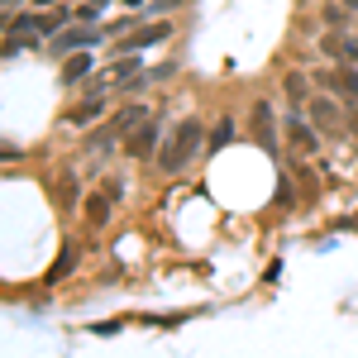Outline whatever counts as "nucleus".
<instances>
[{"mask_svg": "<svg viewBox=\"0 0 358 358\" xmlns=\"http://www.w3.org/2000/svg\"><path fill=\"white\" fill-rule=\"evenodd\" d=\"M196 153H201V120L192 115V120H182V124H177V134L167 138V148L158 153V167L172 177V172H182V167L192 163Z\"/></svg>", "mask_w": 358, "mask_h": 358, "instance_id": "obj_1", "label": "nucleus"}, {"mask_svg": "<svg viewBox=\"0 0 358 358\" xmlns=\"http://www.w3.org/2000/svg\"><path fill=\"white\" fill-rule=\"evenodd\" d=\"M306 120H310L320 134H339V129H344V106H339L334 96H310V101H306Z\"/></svg>", "mask_w": 358, "mask_h": 358, "instance_id": "obj_2", "label": "nucleus"}, {"mask_svg": "<svg viewBox=\"0 0 358 358\" xmlns=\"http://www.w3.org/2000/svg\"><path fill=\"white\" fill-rule=\"evenodd\" d=\"M287 143H292L301 158H310V153H320V129H315L306 115L292 110V115H287Z\"/></svg>", "mask_w": 358, "mask_h": 358, "instance_id": "obj_3", "label": "nucleus"}, {"mask_svg": "<svg viewBox=\"0 0 358 358\" xmlns=\"http://www.w3.org/2000/svg\"><path fill=\"white\" fill-rule=\"evenodd\" d=\"M253 138L263 143V148H277V115L268 101H258L253 106Z\"/></svg>", "mask_w": 358, "mask_h": 358, "instance_id": "obj_4", "label": "nucleus"}, {"mask_svg": "<svg viewBox=\"0 0 358 358\" xmlns=\"http://www.w3.org/2000/svg\"><path fill=\"white\" fill-rule=\"evenodd\" d=\"M91 43H96V29H67V34L53 38V53L72 57V53H82V48H91Z\"/></svg>", "mask_w": 358, "mask_h": 358, "instance_id": "obj_5", "label": "nucleus"}, {"mask_svg": "<svg viewBox=\"0 0 358 358\" xmlns=\"http://www.w3.org/2000/svg\"><path fill=\"white\" fill-rule=\"evenodd\" d=\"M124 148H129V158H148L158 148V120H148L143 129H134V134L124 138Z\"/></svg>", "mask_w": 358, "mask_h": 358, "instance_id": "obj_6", "label": "nucleus"}, {"mask_svg": "<svg viewBox=\"0 0 358 358\" xmlns=\"http://www.w3.org/2000/svg\"><path fill=\"white\" fill-rule=\"evenodd\" d=\"M148 120H153V115L143 110V106H124V110H120V120H115V129H120V134L129 138V134H134V129H143Z\"/></svg>", "mask_w": 358, "mask_h": 358, "instance_id": "obj_7", "label": "nucleus"}, {"mask_svg": "<svg viewBox=\"0 0 358 358\" xmlns=\"http://www.w3.org/2000/svg\"><path fill=\"white\" fill-rule=\"evenodd\" d=\"M110 201H115L110 192H96L91 201H86V220H91V229H101V224L110 220Z\"/></svg>", "mask_w": 358, "mask_h": 358, "instance_id": "obj_8", "label": "nucleus"}, {"mask_svg": "<svg viewBox=\"0 0 358 358\" xmlns=\"http://www.w3.org/2000/svg\"><path fill=\"white\" fill-rule=\"evenodd\" d=\"M115 134H120L115 124H106V129H96V134L86 138V153H91V158H106V148L115 143Z\"/></svg>", "mask_w": 358, "mask_h": 358, "instance_id": "obj_9", "label": "nucleus"}, {"mask_svg": "<svg viewBox=\"0 0 358 358\" xmlns=\"http://www.w3.org/2000/svg\"><path fill=\"white\" fill-rule=\"evenodd\" d=\"M86 72H91V57L86 53H72L67 62H62V82H82Z\"/></svg>", "mask_w": 358, "mask_h": 358, "instance_id": "obj_10", "label": "nucleus"}, {"mask_svg": "<svg viewBox=\"0 0 358 358\" xmlns=\"http://www.w3.org/2000/svg\"><path fill=\"white\" fill-rule=\"evenodd\" d=\"M163 38H167V24H148L129 38V48H153V43H163Z\"/></svg>", "mask_w": 358, "mask_h": 358, "instance_id": "obj_11", "label": "nucleus"}, {"mask_svg": "<svg viewBox=\"0 0 358 358\" xmlns=\"http://www.w3.org/2000/svg\"><path fill=\"white\" fill-rule=\"evenodd\" d=\"M101 110H106V106H101V96H96V101H82L77 110L67 115V124H91V120H96Z\"/></svg>", "mask_w": 358, "mask_h": 358, "instance_id": "obj_12", "label": "nucleus"}, {"mask_svg": "<svg viewBox=\"0 0 358 358\" xmlns=\"http://www.w3.org/2000/svg\"><path fill=\"white\" fill-rule=\"evenodd\" d=\"M282 91H287L292 101H310V91H306V77H301V72H287V77H282Z\"/></svg>", "mask_w": 358, "mask_h": 358, "instance_id": "obj_13", "label": "nucleus"}, {"mask_svg": "<svg viewBox=\"0 0 358 358\" xmlns=\"http://www.w3.org/2000/svg\"><path fill=\"white\" fill-rule=\"evenodd\" d=\"M72 263H77V253H72V248H62V253H57V263H53V273H48V282L67 277V273H72Z\"/></svg>", "mask_w": 358, "mask_h": 358, "instance_id": "obj_14", "label": "nucleus"}, {"mask_svg": "<svg viewBox=\"0 0 358 358\" xmlns=\"http://www.w3.org/2000/svg\"><path fill=\"white\" fill-rule=\"evenodd\" d=\"M339 57H344L349 67H358V38L354 34H339Z\"/></svg>", "mask_w": 358, "mask_h": 358, "instance_id": "obj_15", "label": "nucleus"}, {"mask_svg": "<svg viewBox=\"0 0 358 358\" xmlns=\"http://www.w3.org/2000/svg\"><path fill=\"white\" fill-rule=\"evenodd\" d=\"M229 134H234V120L224 115V120H220V129H215V148H220V143H229Z\"/></svg>", "mask_w": 358, "mask_h": 358, "instance_id": "obj_16", "label": "nucleus"}, {"mask_svg": "<svg viewBox=\"0 0 358 358\" xmlns=\"http://www.w3.org/2000/svg\"><path fill=\"white\" fill-rule=\"evenodd\" d=\"M101 10H106V0H91V5H86V10H82V20H96Z\"/></svg>", "mask_w": 358, "mask_h": 358, "instance_id": "obj_17", "label": "nucleus"}, {"mask_svg": "<svg viewBox=\"0 0 358 358\" xmlns=\"http://www.w3.org/2000/svg\"><path fill=\"white\" fill-rule=\"evenodd\" d=\"M344 10H358V0H344Z\"/></svg>", "mask_w": 358, "mask_h": 358, "instance_id": "obj_18", "label": "nucleus"}, {"mask_svg": "<svg viewBox=\"0 0 358 358\" xmlns=\"http://www.w3.org/2000/svg\"><path fill=\"white\" fill-rule=\"evenodd\" d=\"M124 5H129V10H138V5H143V0H124Z\"/></svg>", "mask_w": 358, "mask_h": 358, "instance_id": "obj_19", "label": "nucleus"}, {"mask_svg": "<svg viewBox=\"0 0 358 358\" xmlns=\"http://www.w3.org/2000/svg\"><path fill=\"white\" fill-rule=\"evenodd\" d=\"M349 115H354V129H358V106H354V110H349Z\"/></svg>", "mask_w": 358, "mask_h": 358, "instance_id": "obj_20", "label": "nucleus"}, {"mask_svg": "<svg viewBox=\"0 0 358 358\" xmlns=\"http://www.w3.org/2000/svg\"><path fill=\"white\" fill-rule=\"evenodd\" d=\"M38 5H43V0H38Z\"/></svg>", "mask_w": 358, "mask_h": 358, "instance_id": "obj_21", "label": "nucleus"}]
</instances>
